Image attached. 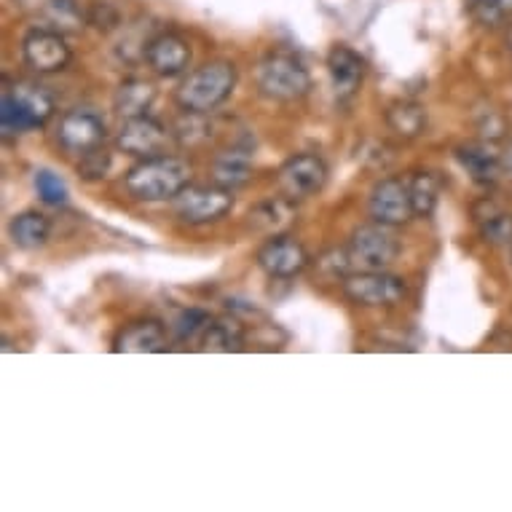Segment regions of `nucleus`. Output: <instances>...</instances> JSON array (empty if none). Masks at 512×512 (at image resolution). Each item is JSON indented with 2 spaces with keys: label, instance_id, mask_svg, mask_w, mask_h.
I'll return each instance as SVG.
<instances>
[{
  "label": "nucleus",
  "instance_id": "nucleus-1",
  "mask_svg": "<svg viewBox=\"0 0 512 512\" xmlns=\"http://www.w3.org/2000/svg\"><path fill=\"white\" fill-rule=\"evenodd\" d=\"M194 167L180 156L161 153L151 159H140L124 177L126 191L137 202H175L191 185Z\"/></svg>",
  "mask_w": 512,
  "mask_h": 512
},
{
  "label": "nucleus",
  "instance_id": "nucleus-2",
  "mask_svg": "<svg viewBox=\"0 0 512 512\" xmlns=\"http://www.w3.org/2000/svg\"><path fill=\"white\" fill-rule=\"evenodd\" d=\"M236 84H239V70L234 62L215 59L183 78V84L177 86L175 100L183 113H210L234 94Z\"/></svg>",
  "mask_w": 512,
  "mask_h": 512
},
{
  "label": "nucleus",
  "instance_id": "nucleus-3",
  "mask_svg": "<svg viewBox=\"0 0 512 512\" xmlns=\"http://www.w3.org/2000/svg\"><path fill=\"white\" fill-rule=\"evenodd\" d=\"M54 116V97L43 86L14 84L3 89L0 129L3 135H25L49 124Z\"/></svg>",
  "mask_w": 512,
  "mask_h": 512
},
{
  "label": "nucleus",
  "instance_id": "nucleus-4",
  "mask_svg": "<svg viewBox=\"0 0 512 512\" xmlns=\"http://www.w3.org/2000/svg\"><path fill=\"white\" fill-rule=\"evenodd\" d=\"M255 84L266 100L295 102L311 92L309 70L290 54H269L258 62Z\"/></svg>",
  "mask_w": 512,
  "mask_h": 512
},
{
  "label": "nucleus",
  "instance_id": "nucleus-5",
  "mask_svg": "<svg viewBox=\"0 0 512 512\" xmlns=\"http://www.w3.org/2000/svg\"><path fill=\"white\" fill-rule=\"evenodd\" d=\"M234 191L220 185H188L175 199V215L188 226H210L234 210Z\"/></svg>",
  "mask_w": 512,
  "mask_h": 512
},
{
  "label": "nucleus",
  "instance_id": "nucleus-6",
  "mask_svg": "<svg viewBox=\"0 0 512 512\" xmlns=\"http://www.w3.org/2000/svg\"><path fill=\"white\" fill-rule=\"evenodd\" d=\"M349 258L354 266L365 271H387L400 255V242L392 234V226H381V223H370L360 226L349 239Z\"/></svg>",
  "mask_w": 512,
  "mask_h": 512
},
{
  "label": "nucleus",
  "instance_id": "nucleus-7",
  "mask_svg": "<svg viewBox=\"0 0 512 512\" xmlns=\"http://www.w3.org/2000/svg\"><path fill=\"white\" fill-rule=\"evenodd\" d=\"M22 57L25 65L41 76H51V73H62L68 68L73 51H70L65 33L51 30V27H33L22 41Z\"/></svg>",
  "mask_w": 512,
  "mask_h": 512
},
{
  "label": "nucleus",
  "instance_id": "nucleus-8",
  "mask_svg": "<svg viewBox=\"0 0 512 512\" xmlns=\"http://www.w3.org/2000/svg\"><path fill=\"white\" fill-rule=\"evenodd\" d=\"M172 137H175V132H169L159 118L137 116L126 118L124 124H121L116 145L118 151L132 156V159H151V156L167 153Z\"/></svg>",
  "mask_w": 512,
  "mask_h": 512
},
{
  "label": "nucleus",
  "instance_id": "nucleus-9",
  "mask_svg": "<svg viewBox=\"0 0 512 512\" xmlns=\"http://www.w3.org/2000/svg\"><path fill=\"white\" fill-rule=\"evenodd\" d=\"M346 298L357 306H397L405 298V282L387 271H357L344 277Z\"/></svg>",
  "mask_w": 512,
  "mask_h": 512
},
{
  "label": "nucleus",
  "instance_id": "nucleus-10",
  "mask_svg": "<svg viewBox=\"0 0 512 512\" xmlns=\"http://www.w3.org/2000/svg\"><path fill=\"white\" fill-rule=\"evenodd\" d=\"M328 164L317 153H298L279 169V188L290 199H309L328 185Z\"/></svg>",
  "mask_w": 512,
  "mask_h": 512
},
{
  "label": "nucleus",
  "instance_id": "nucleus-11",
  "mask_svg": "<svg viewBox=\"0 0 512 512\" xmlns=\"http://www.w3.org/2000/svg\"><path fill=\"white\" fill-rule=\"evenodd\" d=\"M105 137H108V126H105L102 116H97L89 108L68 110L59 121L57 143L62 151L73 153V156H81L97 145H105Z\"/></svg>",
  "mask_w": 512,
  "mask_h": 512
},
{
  "label": "nucleus",
  "instance_id": "nucleus-12",
  "mask_svg": "<svg viewBox=\"0 0 512 512\" xmlns=\"http://www.w3.org/2000/svg\"><path fill=\"white\" fill-rule=\"evenodd\" d=\"M368 210L370 218L381 223V226H405L416 215L411 202V188L403 180H397V177L378 180L373 185V191H370Z\"/></svg>",
  "mask_w": 512,
  "mask_h": 512
},
{
  "label": "nucleus",
  "instance_id": "nucleus-13",
  "mask_svg": "<svg viewBox=\"0 0 512 512\" xmlns=\"http://www.w3.org/2000/svg\"><path fill=\"white\" fill-rule=\"evenodd\" d=\"M255 261L271 279H293L309 266V252L293 236L274 234L258 250Z\"/></svg>",
  "mask_w": 512,
  "mask_h": 512
},
{
  "label": "nucleus",
  "instance_id": "nucleus-14",
  "mask_svg": "<svg viewBox=\"0 0 512 512\" xmlns=\"http://www.w3.org/2000/svg\"><path fill=\"white\" fill-rule=\"evenodd\" d=\"M17 6L38 27H51L59 33H76L89 22L78 0H17Z\"/></svg>",
  "mask_w": 512,
  "mask_h": 512
},
{
  "label": "nucleus",
  "instance_id": "nucleus-15",
  "mask_svg": "<svg viewBox=\"0 0 512 512\" xmlns=\"http://www.w3.org/2000/svg\"><path fill=\"white\" fill-rule=\"evenodd\" d=\"M148 68L161 78H175L191 65V43L177 33H159L148 41L145 49Z\"/></svg>",
  "mask_w": 512,
  "mask_h": 512
},
{
  "label": "nucleus",
  "instance_id": "nucleus-16",
  "mask_svg": "<svg viewBox=\"0 0 512 512\" xmlns=\"http://www.w3.org/2000/svg\"><path fill=\"white\" fill-rule=\"evenodd\" d=\"M167 349V328L159 319L145 317L118 330L113 352L118 354H156Z\"/></svg>",
  "mask_w": 512,
  "mask_h": 512
},
{
  "label": "nucleus",
  "instance_id": "nucleus-17",
  "mask_svg": "<svg viewBox=\"0 0 512 512\" xmlns=\"http://www.w3.org/2000/svg\"><path fill=\"white\" fill-rule=\"evenodd\" d=\"M328 73L338 100H349L365 81L368 62L349 46H333V51L328 54Z\"/></svg>",
  "mask_w": 512,
  "mask_h": 512
},
{
  "label": "nucleus",
  "instance_id": "nucleus-18",
  "mask_svg": "<svg viewBox=\"0 0 512 512\" xmlns=\"http://www.w3.org/2000/svg\"><path fill=\"white\" fill-rule=\"evenodd\" d=\"M456 159L464 167V172L478 185H494L502 177V164H499V151L494 143L486 140H472L456 148Z\"/></svg>",
  "mask_w": 512,
  "mask_h": 512
},
{
  "label": "nucleus",
  "instance_id": "nucleus-19",
  "mask_svg": "<svg viewBox=\"0 0 512 512\" xmlns=\"http://www.w3.org/2000/svg\"><path fill=\"white\" fill-rule=\"evenodd\" d=\"M210 175L212 183L220 185V188H226V191L242 188V185H247L252 180L250 153L244 151V148H231V151L218 153V156L212 159Z\"/></svg>",
  "mask_w": 512,
  "mask_h": 512
},
{
  "label": "nucleus",
  "instance_id": "nucleus-20",
  "mask_svg": "<svg viewBox=\"0 0 512 512\" xmlns=\"http://www.w3.org/2000/svg\"><path fill=\"white\" fill-rule=\"evenodd\" d=\"M153 102H156V86L151 81H143V78H126V81L118 84L116 94H113V110L124 121L126 118L148 116Z\"/></svg>",
  "mask_w": 512,
  "mask_h": 512
},
{
  "label": "nucleus",
  "instance_id": "nucleus-21",
  "mask_svg": "<svg viewBox=\"0 0 512 512\" xmlns=\"http://www.w3.org/2000/svg\"><path fill=\"white\" fill-rule=\"evenodd\" d=\"M295 199L290 196H279V199H269V202L255 204L250 212H247V223H250L252 231L258 234H282L295 218Z\"/></svg>",
  "mask_w": 512,
  "mask_h": 512
},
{
  "label": "nucleus",
  "instance_id": "nucleus-22",
  "mask_svg": "<svg viewBox=\"0 0 512 512\" xmlns=\"http://www.w3.org/2000/svg\"><path fill=\"white\" fill-rule=\"evenodd\" d=\"M9 236H11V242L17 244L19 250H27V252L41 250L43 244L49 242L51 223H49V218L43 215V212L27 210L11 220Z\"/></svg>",
  "mask_w": 512,
  "mask_h": 512
},
{
  "label": "nucleus",
  "instance_id": "nucleus-23",
  "mask_svg": "<svg viewBox=\"0 0 512 512\" xmlns=\"http://www.w3.org/2000/svg\"><path fill=\"white\" fill-rule=\"evenodd\" d=\"M387 126L403 140H416L427 129V110L413 100H397L387 108Z\"/></svg>",
  "mask_w": 512,
  "mask_h": 512
},
{
  "label": "nucleus",
  "instance_id": "nucleus-24",
  "mask_svg": "<svg viewBox=\"0 0 512 512\" xmlns=\"http://www.w3.org/2000/svg\"><path fill=\"white\" fill-rule=\"evenodd\" d=\"M475 223H478L483 242L507 244L512 239V215H507L491 199H483V202L475 204Z\"/></svg>",
  "mask_w": 512,
  "mask_h": 512
},
{
  "label": "nucleus",
  "instance_id": "nucleus-25",
  "mask_svg": "<svg viewBox=\"0 0 512 512\" xmlns=\"http://www.w3.org/2000/svg\"><path fill=\"white\" fill-rule=\"evenodd\" d=\"M202 344L207 352H239L244 344V328L236 317L212 319L204 330Z\"/></svg>",
  "mask_w": 512,
  "mask_h": 512
},
{
  "label": "nucleus",
  "instance_id": "nucleus-26",
  "mask_svg": "<svg viewBox=\"0 0 512 512\" xmlns=\"http://www.w3.org/2000/svg\"><path fill=\"white\" fill-rule=\"evenodd\" d=\"M408 188H411L413 212L419 218H429L440 202V177L435 172H416Z\"/></svg>",
  "mask_w": 512,
  "mask_h": 512
},
{
  "label": "nucleus",
  "instance_id": "nucleus-27",
  "mask_svg": "<svg viewBox=\"0 0 512 512\" xmlns=\"http://www.w3.org/2000/svg\"><path fill=\"white\" fill-rule=\"evenodd\" d=\"M110 167H113V156L105 145H97L92 151L81 153V161H78V175L86 183H100L110 175Z\"/></svg>",
  "mask_w": 512,
  "mask_h": 512
},
{
  "label": "nucleus",
  "instance_id": "nucleus-28",
  "mask_svg": "<svg viewBox=\"0 0 512 512\" xmlns=\"http://www.w3.org/2000/svg\"><path fill=\"white\" fill-rule=\"evenodd\" d=\"M212 317L202 309H183L172 319V333L177 341H194L196 336H204V330L210 328Z\"/></svg>",
  "mask_w": 512,
  "mask_h": 512
},
{
  "label": "nucleus",
  "instance_id": "nucleus-29",
  "mask_svg": "<svg viewBox=\"0 0 512 512\" xmlns=\"http://www.w3.org/2000/svg\"><path fill=\"white\" fill-rule=\"evenodd\" d=\"M33 183L43 204H49V207H62V204H68V185H65V180L59 175L49 172V169H38Z\"/></svg>",
  "mask_w": 512,
  "mask_h": 512
},
{
  "label": "nucleus",
  "instance_id": "nucleus-30",
  "mask_svg": "<svg viewBox=\"0 0 512 512\" xmlns=\"http://www.w3.org/2000/svg\"><path fill=\"white\" fill-rule=\"evenodd\" d=\"M86 19H89V25H94L97 30H102V33H110V30H116V27L121 25V14H118V9L113 3H92V9H89Z\"/></svg>",
  "mask_w": 512,
  "mask_h": 512
},
{
  "label": "nucleus",
  "instance_id": "nucleus-31",
  "mask_svg": "<svg viewBox=\"0 0 512 512\" xmlns=\"http://www.w3.org/2000/svg\"><path fill=\"white\" fill-rule=\"evenodd\" d=\"M499 3H502V0H470L472 9L478 11V14H486V19L499 14Z\"/></svg>",
  "mask_w": 512,
  "mask_h": 512
},
{
  "label": "nucleus",
  "instance_id": "nucleus-32",
  "mask_svg": "<svg viewBox=\"0 0 512 512\" xmlns=\"http://www.w3.org/2000/svg\"><path fill=\"white\" fill-rule=\"evenodd\" d=\"M499 164H502V177L512 180V143H507L499 151Z\"/></svg>",
  "mask_w": 512,
  "mask_h": 512
}]
</instances>
